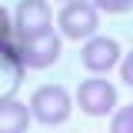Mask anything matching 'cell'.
I'll return each instance as SVG.
<instances>
[{"instance_id":"cell-1","label":"cell","mask_w":133,"mask_h":133,"mask_svg":"<svg viewBox=\"0 0 133 133\" xmlns=\"http://www.w3.org/2000/svg\"><path fill=\"white\" fill-rule=\"evenodd\" d=\"M30 116L33 120H40V123H47V127H57V123H63L70 110H73V97L66 93L63 87H57V83H47V87H37L30 97Z\"/></svg>"},{"instance_id":"cell-2","label":"cell","mask_w":133,"mask_h":133,"mask_svg":"<svg viewBox=\"0 0 133 133\" xmlns=\"http://www.w3.org/2000/svg\"><path fill=\"white\" fill-rule=\"evenodd\" d=\"M100 10L90 0H66L63 10L57 14V27L63 30V37L70 40H90L100 27Z\"/></svg>"},{"instance_id":"cell-3","label":"cell","mask_w":133,"mask_h":133,"mask_svg":"<svg viewBox=\"0 0 133 133\" xmlns=\"http://www.w3.org/2000/svg\"><path fill=\"white\" fill-rule=\"evenodd\" d=\"M14 33H17V43L53 33V17H50L47 0H20L14 10Z\"/></svg>"},{"instance_id":"cell-4","label":"cell","mask_w":133,"mask_h":133,"mask_svg":"<svg viewBox=\"0 0 133 133\" xmlns=\"http://www.w3.org/2000/svg\"><path fill=\"white\" fill-rule=\"evenodd\" d=\"M77 103H80V110L87 116H107L116 107V87L110 80H103V77H90V80L80 83Z\"/></svg>"},{"instance_id":"cell-5","label":"cell","mask_w":133,"mask_h":133,"mask_svg":"<svg viewBox=\"0 0 133 133\" xmlns=\"http://www.w3.org/2000/svg\"><path fill=\"white\" fill-rule=\"evenodd\" d=\"M17 60L27 70H43V66L60 60V37L57 33H43L33 40H20L17 43Z\"/></svg>"},{"instance_id":"cell-6","label":"cell","mask_w":133,"mask_h":133,"mask_svg":"<svg viewBox=\"0 0 133 133\" xmlns=\"http://www.w3.org/2000/svg\"><path fill=\"white\" fill-rule=\"evenodd\" d=\"M80 63L87 66L93 77L107 73L110 66L120 63V43H116L113 37H90V40L83 43V50H80Z\"/></svg>"},{"instance_id":"cell-7","label":"cell","mask_w":133,"mask_h":133,"mask_svg":"<svg viewBox=\"0 0 133 133\" xmlns=\"http://www.w3.org/2000/svg\"><path fill=\"white\" fill-rule=\"evenodd\" d=\"M30 107L17 97H0V133H27Z\"/></svg>"},{"instance_id":"cell-8","label":"cell","mask_w":133,"mask_h":133,"mask_svg":"<svg viewBox=\"0 0 133 133\" xmlns=\"http://www.w3.org/2000/svg\"><path fill=\"white\" fill-rule=\"evenodd\" d=\"M110 133H133V103H130V107H120V110H113Z\"/></svg>"},{"instance_id":"cell-9","label":"cell","mask_w":133,"mask_h":133,"mask_svg":"<svg viewBox=\"0 0 133 133\" xmlns=\"http://www.w3.org/2000/svg\"><path fill=\"white\" fill-rule=\"evenodd\" d=\"M97 10H103V14H123V10H130L133 0H90Z\"/></svg>"},{"instance_id":"cell-10","label":"cell","mask_w":133,"mask_h":133,"mask_svg":"<svg viewBox=\"0 0 133 133\" xmlns=\"http://www.w3.org/2000/svg\"><path fill=\"white\" fill-rule=\"evenodd\" d=\"M10 33H14V17H10L3 7H0V50L10 43Z\"/></svg>"},{"instance_id":"cell-11","label":"cell","mask_w":133,"mask_h":133,"mask_svg":"<svg viewBox=\"0 0 133 133\" xmlns=\"http://www.w3.org/2000/svg\"><path fill=\"white\" fill-rule=\"evenodd\" d=\"M120 77H123V83H127V87H133V53H127V57H123V63H120Z\"/></svg>"},{"instance_id":"cell-12","label":"cell","mask_w":133,"mask_h":133,"mask_svg":"<svg viewBox=\"0 0 133 133\" xmlns=\"http://www.w3.org/2000/svg\"><path fill=\"white\" fill-rule=\"evenodd\" d=\"M63 3H66V0H63Z\"/></svg>"}]
</instances>
